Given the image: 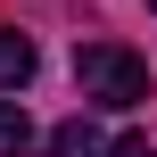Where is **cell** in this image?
I'll list each match as a JSON object with an SVG mask.
<instances>
[{"mask_svg":"<svg viewBox=\"0 0 157 157\" xmlns=\"http://www.w3.org/2000/svg\"><path fill=\"white\" fill-rule=\"evenodd\" d=\"M75 83L99 108H141L149 99V58H132L124 41H83L75 50Z\"/></svg>","mask_w":157,"mask_h":157,"instance_id":"cell-1","label":"cell"},{"mask_svg":"<svg viewBox=\"0 0 157 157\" xmlns=\"http://www.w3.org/2000/svg\"><path fill=\"white\" fill-rule=\"evenodd\" d=\"M25 83H33V41L0 25V91H25Z\"/></svg>","mask_w":157,"mask_h":157,"instance_id":"cell-2","label":"cell"},{"mask_svg":"<svg viewBox=\"0 0 157 157\" xmlns=\"http://www.w3.org/2000/svg\"><path fill=\"white\" fill-rule=\"evenodd\" d=\"M50 157H108V141H99V124H83V116H66V124L50 132Z\"/></svg>","mask_w":157,"mask_h":157,"instance_id":"cell-3","label":"cell"},{"mask_svg":"<svg viewBox=\"0 0 157 157\" xmlns=\"http://www.w3.org/2000/svg\"><path fill=\"white\" fill-rule=\"evenodd\" d=\"M25 149H33V116L17 99H0V157H25Z\"/></svg>","mask_w":157,"mask_h":157,"instance_id":"cell-4","label":"cell"},{"mask_svg":"<svg viewBox=\"0 0 157 157\" xmlns=\"http://www.w3.org/2000/svg\"><path fill=\"white\" fill-rule=\"evenodd\" d=\"M108 157H157V149L141 141V132H124V141H108Z\"/></svg>","mask_w":157,"mask_h":157,"instance_id":"cell-5","label":"cell"},{"mask_svg":"<svg viewBox=\"0 0 157 157\" xmlns=\"http://www.w3.org/2000/svg\"><path fill=\"white\" fill-rule=\"evenodd\" d=\"M149 8H157V0H149Z\"/></svg>","mask_w":157,"mask_h":157,"instance_id":"cell-6","label":"cell"}]
</instances>
